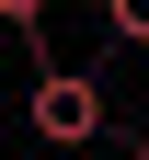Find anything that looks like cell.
I'll use <instances>...</instances> for the list:
<instances>
[{
  "label": "cell",
  "mask_w": 149,
  "mask_h": 160,
  "mask_svg": "<svg viewBox=\"0 0 149 160\" xmlns=\"http://www.w3.org/2000/svg\"><path fill=\"white\" fill-rule=\"evenodd\" d=\"M138 160H149V137H138Z\"/></svg>",
  "instance_id": "277c9868"
},
{
  "label": "cell",
  "mask_w": 149,
  "mask_h": 160,
  "mask_svg": "<svg viewBox=\"0 0 149 160\" xmlns=\"http://www.w3.org/2000/svg\"><path fill=\"white\" fill-rule=\"evenodd\" d=\"M23 114H35L46 149H92V137H103V80H92V69H35Z\"/></svg>",
  "instance_id": "6da1fadb"
},
{
  "label": "cell",
  "mask_w": 149,
  "mask_h": 160,
  "mask_svg": "<svg viewBox=\"0 0 149 160\" xmlns=\"http://www.w3.org/2000/svg\"><path fill=\"white\" fill-rule=\"evenodd\" d=\"M35 12H46V0H0V23H12V34H23V23H35Z\"/></svg>",
  "instance_id": "3957f363"
},
{
  "label": "cell",
  "mask_w": 149,
  "mask_h": 160,
  "mask_svg": "<svg viewBox=\"0 0 149 160\" xmlns=\"http://www.w3.org/2000/svg\"><path fill=\"white\" fill-rule=\"evenodd\" d=\"M92 12H103V34H115V46L149 57V0H92Z\"/></svg>",
  "instance_id": "7a4b0ae2"
}]
</instances>
